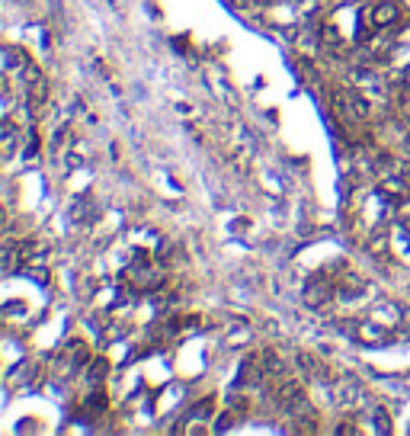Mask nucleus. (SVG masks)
Returning a JSON list of instances; mask_svg holds the SVG:
<instances>
[{"label": "nucleus", "instance_id": "1", "mask_svg": "<svg viewBox=\"0 0 410 436\" xmlns=\"http://www.w3.org/2000/svg\"><path fill=\"white\" fill-rule=\"evenodd\" d=\"M369 19L375 29H388V26H394L401 19V10H397V4H375L369 10Z\"/></svg>", "mask_w": 410, "mask_h": 436}]
</instances>
